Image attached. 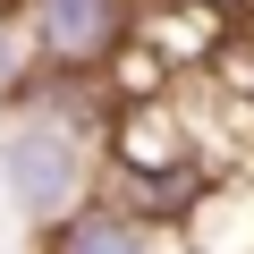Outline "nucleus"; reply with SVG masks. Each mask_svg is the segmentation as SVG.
<instances>
[{
  "instance_id": "1",
  "label": "nucleus",
  "mask_w": 254,
  "mask_h": 254,
  "mask_svg": "<svg viewBox=\"0 0 254 254\" xmlns=\"http://www.w3.org/2000/svg\"><path fill=\"white\" fill-rule=\"evenodd\" d=\"M0 187H9V212L51 229L93 195V136L51 110L9 102V127H0Z\"/></svg>"
},
{
  "instance_id": "2",
  "label": "nucleus",
  "mask_w": 254,
  "mask_h": 254,
  "mask_svg": "<svg viewBox=\"0 0 254 254\" xmlns=\"http://www.w3.org/2000/svg\"><path fill=\"white\" fill-rule=\"evenodd\" d=\"M26 34L51 68H110L136 43V0H26Z\"/></svg>"
},
{
  "instance_id": "3",
  "label": "nucleus",
  "mask_w": 254,
  "mask_h": 254,
  "mask_svg": "<svg viewBox=\"0 0 254 254\" xmlns=\"http://www.w3.org/2000/svg\"><path fill=\"white\" fill-rule=\"evenodd\" d=\"M51 254H161V229L127 195H85L68 220H51Z\"/></svg>"
},
{
  "instance_id": "4",
  "label": "nucleus",
  "mask_w": 254,
  "mask_h": 254,
  "mask_svg": "<svg viewBox=\"0 0 254 254\" xmlns=\"http://www.w3.org/2000/svg\"><path fill=\"white\" fill-rule=\"evenodd\" d=\"M0 9H26V0H0Z\"/></svg>"
}]
</instances>
